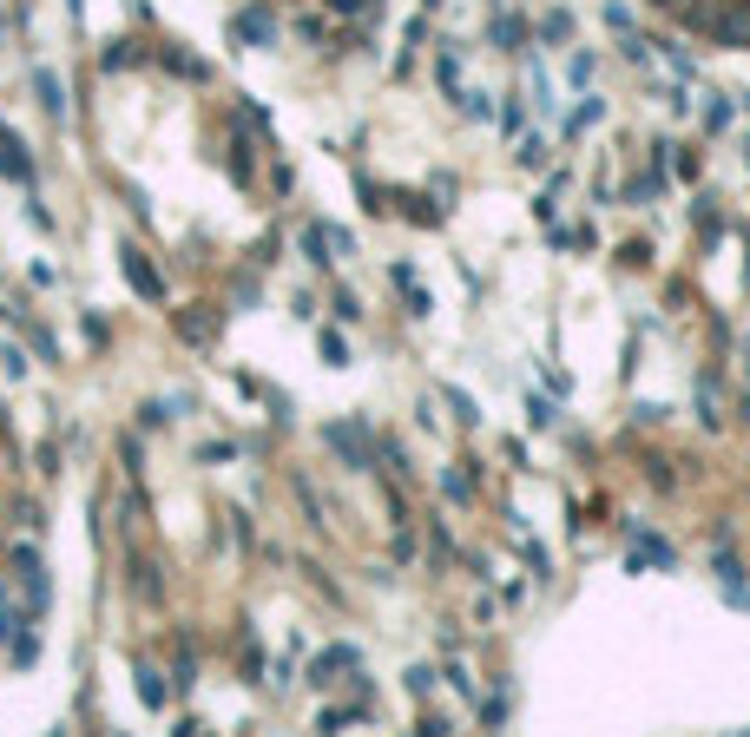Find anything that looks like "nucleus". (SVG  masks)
Wrapping results in <instances>:
<instances>
[{"instance_id":"obj_13","label":"nucleus","mask_w":750,"mask_h":737,"mask_svg":"<svg viewBox=\"0 0 750 737\" xmlns=\"http://www.w3.org/2000/svg\"><path fill=\"white\" fill-rule=\"evenodd\" d=\"M540 40H547V47L573 40V14H547V20H540Z\"/></svg>"},{"instance_id":"obj_11","label":"nucleus","mask_w":750,"mask_h":737,"mask_svg":"<svg viewBox=\"0 0 750 737\" xmlns=\"http://www.w3.org/2000/svg\"><path fill=\"white\" fill-rule=\"evenodd\" d=\"M494 40H500L507 53H514V47H527V27H520L514 14H494Z\"/></svg>"},{"instance_id":"obj_19","label":"nucleus","mask_w":750,"mask_h":737,"mask_svg":"<svg viewBox=\"0 0 750 737\" xmlns=\"http://www.w3.org/2000/svg\"><path fill=\"white\" fill-rule=\"evenodd\" d=\"M336 14H356V20H375V0H329Z\"/></svg>"},{"instance_id":"obj_3","label":"nucleus","mask_w":750,"mask_h":737,"mask_svg":"<svg viewBox=\"0 0 750 737\" xmlns=\"http://www.w3.org/2000/svg\"><path fill=\"white\" fill-rule=\"evenodd\" d=\"M329 448H336L343 461H356V468H369V461H375L369 428H349V422H329Z\"/></svg>"},{"instance_id":"obj_18","label":"nucleus","mask_w":750,"mask_h":737,"mask_svg":"<svg viewBox=\"0 0 750 737\" xmlns=\"http://www.w3.org/2000/svg\"><path fill=\"white\" fill-rule=\"evenodd\" d=\"M566 73H573V86H593V53H573V66H566Z\"/></svg>"},{"instance_id":"obj_20","label":"nucleus","mask_w":750,"mask_h":737,"mask_svg":"<svg viewBox=\"0 0 750 737\" xmlns=\"http://www.w3.org/2000/svg\"><path fill=\"white\" fill-rule=\"evenodd\" d=\"M211 330H218L211 316H185V336H191V343H204V336H211Z\"/></svg>"},{"instance_id":"obj_6","label":"nucleus","mask_w":750,"mask_h":737,"mask_svg":"<svg viewBox=\"0 0 750 737\" xmlns=\"http://www.w3.org/2000/svg\"><path fill=\"white\" fill-rule=\"evenodd\" d=\"M119 270H125V283H132L145 303L165 297V283H158V270H152V264H145V251H125V257H119Z\"/></svg>"},{"instance_id":"obj_4","label":"nucleus","mask_w":750,"mask_h":737,"mask_svg":"<svg viewBox=\"0 0 750 737\" xmlns=\"http://www.w3.org/2000/svg\"><path fill=\"white\" fill-rule=\"evenodd\" d=\"M711 573H718V586H724V599H731V606H750V586H744V560H737L731 547H718V553H711Z\"/></svg>"},{"instance_id":"obj_8","label":"nucleus","mask_w":750,"mask_h":737,"mask_svg":"<svg viewBox=\"0 0 750 737\" xmlns=\"http://www.w3.org/2000/svg\"><path fill=\"white\" fill-rule=\"evenodd\" d=\"M395 290L408 297V310H415V316H428V290H422V277H415L408 264H395Z\"/></svg>"},{"instance_id":"obj_16","label":"nucleus","mask_w":750,"mask_h":737,"mask_svg":"<svg viewBox=\"0 0 750 737\" xmlns=\"http://www.w3.org/2000/svg\"><path fill=\"white\" fill-rule=\"evenodd\" d=\"M500 126H507V139H514V132H527V106H520V99H507V112H500Z\"/></svg>"},{"instance_id":"obj_1","label":"nucleus","mask_w":750,"mask_h":737,"mask_svg":"<svg viewBox=\"0 0 750 737\" xmlns=\"http://www.w3.org/2000/svg\"><path fill=\"white\" fill-rule=\"evenodd\" d=\"M231 40H244V47H270V40H277L270 7H237V14H231Z\"/></svg>"},{"instance_id":"obj_14","label":"nucleus","mask_w":750,"mask_h":737,"mask_svg":"<svg viewBox=\"0 0 750 737\" xmlns=\"http://www.w3.org/2000/svg\"><path fill=\"white\" fill-rule=\"evenodd\" d=\"M33 86H40V99H47V112H66V99H60V79H53V73H33Z\"/></svg>"},{"instance_id":"obj_9","label":"nucleus","mask_w":750,"mask_h":737,"mask_svg":"<svg viewBox=\"0 0 750 737\" xmlns=\"http://www.w3.org/2000/svg\"><path fill=\"white\" fill-rule=\"evenodd\" d=\"M139 698L152 711H165V672H158V665H139Z\"/></svg>"},{"instance_id":"obj_7","label":"nucleus","mask_w":750,"mask_h":737,"mask_svg":"<svg viewBox=\"0 0 750 737\" xmlns=\"http://www.w3.org/2000/svg\"><path fill=\"white\" fill-rule=\"evenodd\" d=\"M632 566H678V553L665 547L658 534H645V527H632Z\"/></svg>"},{"instance_id":"obj_15","label":"nucleus","mask_w":750,"mask_h":737,"mask_svg":"<svg viewBox=\"0 0 750 737\" xmlns=\"http://www.w3.org/2000/svg\"><path fill=\"white\" fill-rule=\"evenodd\" d=\"M448 408H454V422H461V428H474V422H481V415H474V402H468L461 389H448Z\"/></svg>"},{"instance_id":"obj_5","label":"nucleus","mask_w":750,"mask_h":737,"mask_svg":"<svg viewBox=\"0 0 750 737\" xmlns=\"http://www.w3.org/2000/svg\"><path fill=\"white\" fill-rule=\"evenodd\" d=\"M711 33L724 47H750V0H731L724 14H711Z\"/></svg>"},{"instance_id":"obj_12","label":"nucleus","mask_w":750,"mask_h":737,"mask_svg":"<svg viewBox=\"0 0 750 737\" xmlns=\"http://www.w3.org/2000/svg\"><path fill=\"white\" fill-rule=\"evenodd\" d=\"M731 119H737V106H731L724 93H711V106H704V126H711V132H724Z\"/></svg>"},{"instance_id":"obj_17","label":"nucleus","mask_w":750,"mask_h":737,"mask_svg":"<svg viewBox=\"0 0 750 737\" xmlns=\"http://www.w3.org/2000/svg\"><path fill=\"white\" fill-rule=\"evenodd\" d=\"M520 165L540 172V165H547V139H520Z\"/></svg>"},{"instance_id":"obj_2","label":"nucleus","mask_w":750,"mask_h":737,"mask_svg":"<svg viewBox=\"0 0 750 737\" xmlns=\"http://www.w3.org/2000/svg\"><path fill=\"white\" fill-rule=\"evenodd\" d=\"M343 672H362V652H356V645H329V652H323V659H316L310 665V685H343Z\"/></svg>"},{"instance_id":"obj_10","label":"nucleus","mask_w":750,"mask_h":737,"mask_svg":"<svg viewBox=\"0 0 750 737\" xmlns=\"http://www.w3.org/2000/svg\"><path fill=\"white\" fill-rule=\"evenodd\" d=\"M599 112H606V99H593V93H586V99H579V112L566 119V139H579L586 126H599Z\"/></svg>"}]
</instances>
